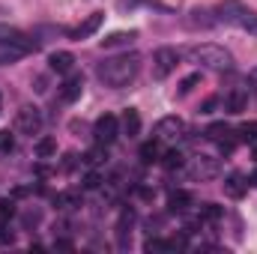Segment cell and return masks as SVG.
Instances as JSON below:
<instances>
[{"label":"cell","instance_id":"33","mask_svg":"<svg viewBox=\"0 0 257 254\" xmlns=\"http://www.w3.org/2000/svg\"><path fill=\"white\" fill-rule=\"evenodd\" d=\"M218 105H221V99H218V96H209V99H206V102L200 105V114H212V111H215Z\"/></svg>","mask_w":257,"mask_h":254},{"label":"cell","instance_id":"9","mask_svg":"<svg viewBox=\"0 0 257 254\" xmlns=\"http://www.w3.org/2000/svg\"><path fill=\"white\" fill-rule=\"evenodd\" d=\"M218 174H221V165L212 156H197L192 162V177H197V180H215Z\"/></svg>","mask_w":257,"mask_h":254},{"label":"cell","instance_id":"17","mask_svg":"<svg viewBox=\"0 0 257 254\" xmlns=\"http://www.w3.org/2000/svg\"><path fill=\"white\" fill-rule=\"evenodd\" d=\"M192 203H194V197H192L186 189L171 191V197H168V206H171V212H186Z\"/></svg>","mask_w":257,"mask_h":254},{"label":"cell","instance_id":"34","mask_svg":"<svg viewBox=\"0 0 257 254\" xmlns=\"http://www.w3.org/2000/svg\"><path fill=\"white\" fill-rule=\"evenodd\" d=\"M12 242H15V233L6 224H0V245H12Z\"/></svg>","mask_w":257,"mask_h":254},{"label":"cell","instance_id":"15","mask_svg":"<svg viewBox=\"0 0 257 254\" xmlns=\"http://www.w3.org/2000/svg\"><path fill=\"white\" fill-rule=\"evenodd\" d=\"M162 156H165V150H162V141L159 138H153V141H147L141 147V162L144 165H156V162H162Z\"/></svg>","mask_w":257,"mask_h":254},{"label":"cell","instance_id":"11","mask_svg":"<svg viewBox=\"0 0 257 254\" xmlns=\"http://www.w3.org/2000/svg\"><path fill=\"white\" fill-rule=\"evenodd\" d=\"M248 105V90L245 87H233L227 96H224V111L227 114H242Z\"/></svg>","mask_w":257,"mask_h":254},{"label":"cell","instance_id":"7","mask_svg":"<svg viewBox=\"0 0 257 254\" xmlns=\"http://www.w3.org/2000/svg\"><path fill=\"white\" fill-rule=\"evenodd\" d=\"M93 135H96V141L99 144H114L117 141V135H120V120L114 117V114H102L99 120H96V126H93Z\"/></svg>","mask_w":257,"mask_h":254},{"label":"cell","instance_id":"10","mask_svg":"<svg viewBox=\"0 0 257 254\" xmlns=\"http://www.w3.org/2000/svg\"><path fill=\"white\" fill-rule=\"evenodd\" d=\"M102 21H105V12H93V15H90L87 21H81V24H78L75 30H69V36L81 42V39H87V36H93V33H96V30L102 27Z\"/></svg>","mask_w":257,"mask_h":254},{"label":"cell","instance_id":"4","mask_svg":"<svg viewBox=\"0 0 257 254\" xmlns=\"http://www.w3.org/2000/svg\"><path fill=\"white\" fill-rule=\"evenodd\" d=\"M215 21H224V24L242 27L248 33H257V15L242 0H224V3H218L215 6Z\"/></svg>","mask_w":257,"mask_h":254},{"label":"cell","instance_id":"21","mask_svg":"<svg viewBox=\"0 0 257 254\" xmlns=\"http://www.w3.org/2000/svg\"><path fill=\"white\" fill-rule=\"evenodd\" d=\"M197 215H200V221H218V218L224 215V209H221L218 203H203V206L197 209Z\"/></svg>","mask_w":257,"mask_h":254},{"label":"cell","instance_id":"18","mask_svg":"<svg viewBox=\"0 0 257 254\" xmlns=\"http://www.w3.org/2000/svg\"><path fill=\"white\" fill-rule=\"evenodd\" d=\"M120 129H123V135H128V138L141 135V114L135 108H128L126 114H123V120H120Z\"/></svg>","mask_w":257,"mask_h":254},{"label":"cell","instance_id":"6","mask_svg":"<svg viewBox=\"0 0 257 254\" xmlns=\"http://www.w3.org/2000/svg\"><path fill=\"white\" fill-rule=\"evenodd\" d=\"M39 129H42V111L39 108H33V105H24L18 114H15V132L18 135H39Z\"/></svg>","mask_w":257,"mask_h":254},{"label":"cell","instance_id":"20","mask_svg":"<svg viewBox=\"0 0 257 254\" xmlns=\"http://www.w3.org/2000/svg\"><path fill=\"white\" fill-rule=\"evenodd\" d=\"M132 224H135V212H132V209H123V215H120V224H117L120 245H126V233H132Z\"/></svg>","mask_w":257,"mask_h":254},{"label":"cell","instance_id":"27","mask_svg":"<svg viewBox=\"0 0 257 254\" xmlns=\"http://www.w3.org/2000/svg\"><path fill=\"white\" fill-rule=\"evenodd\" d=\"M21 221H24V227H36V224L42 221V209H39V206H27L24 215H21Z\"/></svg>","mask_w":257,"mask_h":254},{"label":"cell","instance_id":"36","mask_svg":"<svg viewBox=\"0 0 257 254\" xmlns=\"http://www.w3.org/2000/svg\"><path fill=\"white\" fill-rule=\"evenodd\" d=\"M138 194H141L144 200H153V194H156V191H153V189H138Z\"/></svg>","mask_w":257,"mask_h":254},{"label":"cell","instance_id":"5","mask_svg":"<svg viewBox=\"0 0 257 254\" xmlns=\"http://www.w3.org/2000/svg\"><path fill=\"white\" fill-rule=\"evenodd\" d=\"M177 63H180V51L177 48H159L153 54V78L156 81H165L177 69Z\"/></svg>","mask_w":257,"mask_h":254},{"label":"cell","instance_id":"19","mask_svg":"<svg viewBox=\"0 0 257 254\" xmlns=\"http://www.w3.org/2000/svg\"><path fill=\"white\" fill-rule=\"evenodd\" d=\"M54 206L57 209H75V206H81V194L78 191H60L54 197Z\"/></svg>","mask_w":257,"mask_h":254},{"label":"cell","instance_id":"39","mask_svg":"<svg viewBox=\"0 0 257 254\" xmlns=\"http://www.w3.org/2000/svg\"><path fill=\"white\" fill-rule=\"evenodd\" d=\"M248 147H251V153H254V159H257V138L251 141V144H248Z\"/></svg>","mask_w":257,"mask_h":254},{"label":"cell","instance_id":"32","mask_svg":"<svg viewBox=\"0 0 257 254\" xmlns=\"http://www.w3.org/2000/svg\"><path fill=\"white\" fill-rule=\"evenodd\" d=\"M12 150H15L12 135H9V132H0V153H12Z\"/></svg>","mask_w":257,"mask_h":254},{"label":"cell","instance_id":"12","mask_svg":"<svg viewBox=\"0 0 257 254\" xmlns=\"http://www.w3.org/2000/svg\"><path fill=\"white\" fill-rule=\"evenodd\" d=\"M135 39H138V33H135V30H117V33H111V36H105V39H102V48H105V51L128 48Z\"/></svg>","mask_w":257,"mask_h":254},{"label":"cell","instance_id":"3","mask_svg":"<svg viewBox=\"0 0 257 254\" xmlns=\"http://www.w3.org/2000/svg\"><path fill=\"white\" fill-rule=\"evenodd\" d=\"M36 51V42L27 39L21 30H12V27H0V66L15 63L21 60L24 54Z\"/></svg>","mask_w":257,"mask_h":254},{"label":"cell","instance_id":"35","mask_svg":"<svg viewBox=\"0 0 257 254\" xmlns=\"http://www.w3.org/2000/svg\"><path fill=\"white\" fill-rule=\"evenodd\" d=\"M54 248H60V251H72L75 245H72L69 239H63V236H57V239H54Z\"/></svg>","mask_w":257,"mask_h":254},{"label":"cell","instance_id":"22","mask_svg":"<svg viewBox=\"0 0 257 254\" xmlns=\"http://www.w3.org/2000/svg\"><path fill=\"white\" fill-rule=\"evenodd\" d=\"M203 135H206V138H209V141H215V144H218V141H224V138H227V135H233V129L227 126V123H212V126L206 129V132H203Z\"/></svg>","mask_w":257,"mask_h":254},{"label":"cell","instance_id":"14","mask_svg":"<svg viewBox=\"0 0 257 254\" xmlns=\"http://www.w3.org/2000/svg\"><path fill=\"white\" fill-rule=\"evenodd\" d=\"M245 191H248V180H245V177H242L239 171H233V174H230V177L224 180V194H227V197L239 200V197H242Z\"/></svg>","mask_w":257,"mask_h":254},{"label":"cell","instance_id":"31","mask_svg":"<svg viewBox=\"0 0 257 254\" xmlns=\"http://www.w3.org/2000/svg\"><path fill=\"white\" fill-rule=\"evenodd\" d=\"M81 186H84L87 191H90V189H99V186H102V177H99L96 171H90V174L84 177V183H81Z\"/></svg>","mask_w":257,"mask_h":254},{"label":"cell","instance_id":"8","mask_svg":"<svg viewBox=\"0 0 257 254\" xmlns=\"http://www.w3.org/2000/svg\"><path fill=\"white\" fill-rule=\"evenodd\" d=\"M183 132H186V123L180 117H162L156 123V138L159 141H180Z\"/></svg>","mask_w":257,"mask_h":254},{"label":"cell","instance_id":"25","mask_svg":"<svg viewBox=\"0 0 257 254\" xmlns=\"http://www.w3.org/2000/svg\"><path fill=\"white\" fill-rule=\"evenodd\" d=\"M162 165H165L168 171H177V168H183V153H180V150H168V153L162 156Z\"/></svg>","mask_w":257,"mask_h":254},{"label":"cell","instance_id":"29","mask_svg":"<svg viewBox=\"0 0 257 254\" xmlns=\"http://www.w3.org/2000/svg\"><path fill=\"white\" fill-rule=\"evenodd\" d=\"M144 251H171V248H168V242H165V239H159V236H150V239H147V242H144Z\"/></svg>","mask_w":257,"mask_h":254},{"label":"cell","instance_id":"16","mask_svg":"<svg viewBox=\"0 0 257 254\" xmlns=\"http://www.w3.org/2000/svg\"><path fill=\"white\" fill-rule=\"evenodd\" d=\"M48 66H51V72L69 75V72H72V66H75V57H72L69 51H54V54L48 57Z\"/></svg>","mask_w":257,"mask_h":254},{"label":"cell","instance_id":"38","mask_svg":"<svg viewBox=\"0 0 257 254\" xmlns=\"http://www.w3.org/2000/svg\"><path fill=\"white\" fill-rule=\"evenodd\" d=\"M248 186H257V168L251 171V177H248Z\"/></svg>","mask_w":257,"mask_h":254},{"label":"cell","instance_id":"1","mask_svg":"<svg viewBox=\"0 0 257 254\" xmlns=\"http://www.w3.org/2000/svg\"><path fill=\"white\" fill-rule=\"evenodd\" d=\"M141 72V57L138 54H120V57H111L105 63H99L96 75L105 87L111 90H120V87H128Z\"/></svg>","mask_w":257,"mask_h":254},{"label":"cell","instance_id":"30","mask_svg":"<svg viewBox=\"0 0 257 254\" xmlns=\"http://www.w3.org/2000/svg\"><path fill=\"white\" fill-rule=\"evenodd\" d=\"M15 215V203L12 200H0V224H6Z\"/></svg>","mask_w":257,"mask_h":254},{"label":"cell","instance_id":"28","mask_svg":"<svg viewBox=\"0 0 257 254\" xmlns=\"http://www.w3.org/2000/svg\"><path fill=\"white\" fill-rule=\"evenodd\" d=\"M197 84H200V72H194V75H189V78H183V81H180V90H177V93H180V96H189V93H192Z\"/></svg>","mask_w":257,"mask_h":254},{"label":"cell","instance_id":"13","mask_svg":"<svg viewBox=\"0 0 257 254\" xmlns=\"http://www.w3.org/2000/svg\"><path fill=\"white\" fill-rule=\"evenodd\" d=\"M81 93H84V78L81 75H69L63 81V87H60V99L63 102H78Z\"/></svg>","mask_w":257,"mask_h":254},{"label":"cell","instance_id":"37","mask_svg":"<svg viewBox=\"0 0 257 254\" xmlns=\"http://www.w3.org/2000/svg\"><path fill=\"white\" fill-rule=\"evenodd\" d=\"M248 84L257 90V69H251V72H248Z\"/></svg>","mask_w":257,"mask_h":254},{"label":"cell","instance_id":"26","mask_svg":"<svg viewBox=\"0 0 257 254\" xmlns=\"http://www.w3.org/2000/svg\"><path fill=\"white\" fill-rule=\"evenodd\" d=\"M236 138H239V144H251L257 138V123H242L236 129Z\"/></svg>","mask_w":257,"mask_h":254},{"label":"cell","instance_id":"2","mask_svg":"<svg viewBox=\"0 0 257 254\" xmlns=\"http://www.w3.org/2000/svg\"><path fill=\"white\" fill-rule=\"evenodd\" d=\"M189 60L203 69H212V72H227L233 69V54L221 45H212V42H203V45H192L189 51Z\"/></svg>","mask_w":257,"mask_h":254},{"label":"cell","instance_id":"24","mask_svg":"<svg viewBox=\"0 0 257 254\" xmlns=\"http://www.w3.org/2000/svg\"><path fill=\"white\" fill-rule=\"evenodd\" d=\"M105 159H108V150H105V144H99V147H93V150H90V153L84 156V162H87L90 168H96V165H102Z\"/></svg>","mask_w":257,"mask_h":254},{"label":"cell","instance_id":"23","mask_svg":"<svg viewBox=\"0 0 257 254\" xmlns=\"http://www.w3.org/2000/svg\"><path fill=\"white\" fill-rule=\"evenodd\" d=\"M36 156H39V159H51V156H57V141H54V138H42V141L36 144Z\"/></svg>","mask_w":257,"mask_h":254}]
</instances>
